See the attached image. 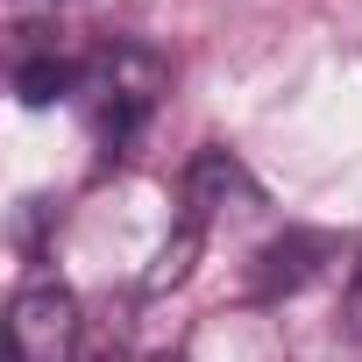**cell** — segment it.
<instances>
[{
	"label": "cell",
	"instance_id": "obj_4",
	"mask_svg": "<svg viewBox=\"0 0 362 362\" xmlns=\"http://www.w3.org/2000/svg\"><path fill=\"white\" fill-rule=\"evenodd\" d=\"M78 71H86V57H71L50 29H22V43H15V93L29 107L78 100Z\"/></svg>",
	"mask_w": 362,
	"mask_h": 362
},
{
	"label": "cell",
	"instance_id": "obj_1",
	"mask_svg": "<svg viewBox=\"0 0 362 362\" xmlns=\"http://www.w3.org/2000/svg\"><path fill=\"white\" fill-rule=\"evenodd\" d=\"M163 93H170V64L149 43H107V50H93L86 71H78V114H86L100 156H121L149 128V114L163 107Z\"/></svg>",
	"mask_w": 362,
	"mask_h": 362
},
{
	"label": "cell",
	"instance_id": "obj_7",
	"mask_svg": "<svg viewBox=\"0 0 362 362\" xmlns=\"http://www.w3.org/2000/svg\"><path fill=\"white\" fill-rule=\"evenodd\" d=\"M142 362H177V355H142Z\"/></svg>",
	"mask_w": 362,
	"mask_h": 362
},
{
	"label": "cell",
	"instance_id": "obj_5",
	"mask_svg": "<svg viewBox=\"0 0 362 362\" xmlns=\"http://www.w3.org/2000/svg\"><path fill=\"white\" fill-rule=\"evenodd\" d=\"M320 256H334L327 235H284V242H270L263 263H256V291H263V298H270V291H298V284L320 270Z\"/></svg>",
	"mask_w": 362,
	"mask_h": 362
},
{
	"label": "cell",
	"instance_id": "obj_6",
	"mask_svg": "<svg viewBox=\"0 0 362 362\" xmlns=\"http://www.w3.org/2000/svg\"><path fill=\"white\" fill-rule=\"evenodd\" d=\"M348 327L362 334V263H355V291H348Z\"/></svg>",
	"mask_w": 362,
	"mask_h": 362
},
{
	"label": "cell",
	"instance_id": "obj_3",
	"mask_svg": "<svg viewBox=\"0 0 362 362\" xmlns=\"http://www.w3.org/2000/svg\"><path fill=\"white\" fill-rule=\"evenodd\" d=\"M249 206H263V192H256V177L242 170V156L206 149V156L185 170V221H192V228H214L221 214H249Z\"/></svg>",
	"mask_w": 362,
	"mask_h": 362
},
{
	"label": "cell",
	"instance_id": "obj_2",
	"mask_svg": "<svg viewBox=\"0 0 362 362\" xmlns=\"http://www.w3.org/2000/svg\"><path fill=\"white\" fill-rule=\"evenodd\" d=\"M78 355V298L64 284H22L8 305V362H71Z\"/></svg>",
	"mask_w": 362,
	"mask_h": 362
}]
</instances>
